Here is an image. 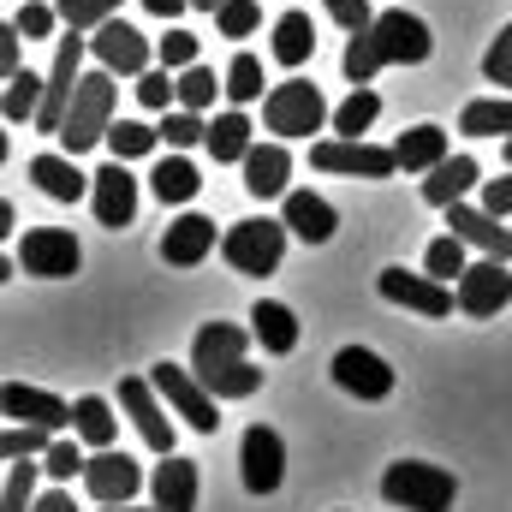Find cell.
<instances>
[{
    "label": "cell",
    "instance_id": "1",
    "mask_svg": "<svg viewBox=\"0 0 512 512\" xmlns=\"http://www.w3.org/2000/svg\"><path fill=\"white\" fill-rule=\"evenodd\" d=\"M429 48H435V36H429L423 18H411V12H376V24L346 42L340 66H346L352 84H370L382 66H423Z\"/></svg>",
    "mask_w": 512,
    "mask_h": 512
},
{
    "label": "cell",
    "instance_id": "2",
    "mask_svg": "<svg viewBox=\"0 0 512 512\" xmlns=\"http://www.w3.org/2000/svg\"><path fill=\"white\" fill-rule=\"evenodd\" d=\"M382 495L399 512H453L459 501V477L429 465V459H393L382 477Z\"/></svg>",
    "mask_w": 512,
    "mask_h": 512
},
{
    "label": "cell",
    "instance_id": "3",
    "mask_svg": "<svg viewBox=\"0 0 512 512\" xmlns=\"http://www.w3.org/2000/svg\"><path fill=\"white\" fill-rule=\"evenodd\" d=\"M114 131V72H84V84H78V96H72V108H66V126H60V143H66V155H84V149H96L102 137Z\"/></svg>",
    "mask_w": 512,
    "mask_h": 512
},
{
    "label": "cell",
    "instance_id": "4",
    "mask_svg": "<svg viewBox=\"0 0 512 512\" xmlns=\"http://www.w3.org/2000/svg\"><path fill=\"white\" fill-rule=\"evenodd\" d=\"M328 120H334V114H328L322 90L304 84V78H286V84H274V90L262 96V126L274 131L280 143H286V137H310V131H322Z\"/></svg>",
    "mask_w": 512,
    "mask_h": 512
},
{
    "label": "cell",
    "instance_id": "5",
    "mask_svg": "<svg viewBox=\"0 0 512 512\" xmlns=\"http://www.w3.org/2000/svg\"><path fill=\"white\" fill-rule=\"evenodd\" d=\"M286 221H268V215H251V221H233L227 233H221V256L239 268V274H274L280 268V256H286Z\"/></svg>",
    "mask_w": 512,
    "mask_h": 512
},
{
    "label": "cell",
    "instance_id": "6",
    "mask_svg": "<svg viewBox=\"0 0 512 512\" xmlns=\"http://www.w3.org/2000/svg\"><path fill=\"white\" fill-rule=\"evenodd\" d=\"M149 382H155V393H161V399H167V405H173V411L197 429V435H215V429H221V411H215L221 399L203 387V376H197V370H179L173 358H161V364L149 370Z\"/></svg>",
    "mask_w": 512,
    "mask_h": 512
},
{
    "label": "cell",
    "instance_id": "7",
    "mask_svg": "<svg viewBox=\"0 0 512 512\" xmlns=\"http://www.w3.org/2000/svg\"><path fill=\"white\" fill-rule=\"evenodd\" d=\"M310 167L346 173V179H393L399 155L382 143H364V137H322V143H310Z\"/></svg>",
    "mask_w": 512,
    "mask_h": 512
},
{
    "label": "cell",
    "instance_id": "8",
    "mask_svg": "<svg viewBox=\"0 0 512 512\" xmlns=\"http://www.w3.org/2000/svg\"><path fill=\"white\" fill-rule=\"evenodd\" d=\"M376 292H382L387 304H399V310H417V316H453V310H459V292H453L447 280L411 274V268H382Z\"/></svg>",
    "mask_w": 512,
    "mask_h": 512
},
{
    "label": "cell",
    "instance_id": "9",
    "mask_svg": "<svg viewBox=\"0 0 512 512\" xmlns=\"http://www.w3.org/2000/svg\"><path fill=\"white\" fill-rule=\"evenodd\" d=\"M90 54H96V66L114 72V78H143L155 48H149L143 30H131L126 18H108L102 30H90Z\"/></svg>",
    "mask_w": 512,
    "mask_h": 512
},
{
    "label": "cell",
    "instance_id": "10",
    "mask_svg": "<svg viewBox=\"0 0 512 512\" xmlns=\"http://www.w3.org/2000/svg\"><path fill=\"white\" fill-rule=\"evenodd\" d=\"M18 262H24V274H36V280H72L78 274V239L66 233V227H30L24 233V245H18Z\"/></svg>",
    "mask_w": 512,
    "mask_h": 512
},
{
    "label": "cell",
    "instance_id": "11",
    "mask_svg": "<svg viewBox=\"0 0 512 512\" xmlns=\"http://www.w3.org/2000/svg\"><path fill=\"white\" fill-rule=\"evenodd\" d=\"M453 292H459V310L465 316H501L512 304V268L501 256H483V262H471L453 280Z\"/></svg>",
    "mask_w": 512,
    "mask_h": 512
},
{
    "label": "cell",
    "instance_id": "12",
    "mask_svg": "<svg viewBox=\"0 0 512 512\" xmlns=\"http://www.w3.org/2000/svg\"><path fill=\"white\" fill-rule=\"evenodd\" d=\"M84 489L102 501V507H126L131 495L143 489V465L120 453V447H96L90 453V465H84Z\"/></svg>",
    "mask_w": 512,
    "mask_h": 512
},
{
    "label": "cell",
    "instance_id": "13",
    "mask_svg": "<svg viewBox=\"0 0 512 512\" xmlns=\"http://www.w3.org/2000/svg\"><path fill=\"white\" fill-rule=\"evenodd\" d=\"M239 465H245V489L251 495H274L280 477H286V441L268 423H251L245 441H239Z\"/></svg>",
    "mask_w": 512,
    "mask_h": 512
},
{
    "label": "cell",
    "instance_id": "14",
    "mask_svg": "<svg viewBox=\"0 0 512 512\" xmlns=\"http://www.w3.org/2000/svg\"><path fill=\"white\" fill-rule=\"evenodd\" d=\"M120 405H126V417L137 423V435H143V447L167 459L179 435H173V423H167V411L155 405V382H149V376H126V382H120Z\"/></svg>",
    "mask_w": 512,
    "mask_h": 512
},
{
    "label": "cell",
    "instance_id": "15",
    "mask_svg": "<svg viewBox=\"0 0 512 512\" xmlns=\"http://www.w3.org/2000/svg\"><path fill=\"white\" fill-rule=\"evenodd\" d=\"M90 203H96V221H102L108 233L131 227V215H137V179H131L126 161H108V167H96Z\"/></svg>",
    "mask_w": 512,
    "mask_h": 512
},
{
    "label": "cell",
    "instance_id": "16",
    "mask_svg": "<svg viewBox=\"0 0 512 512\" xmlns=\"http://www.w3.org/2000/svg\"><path fill=\"white\" fill-rule=\"evenodd\" d=\"M0 411H6V423H36V429H72V405L66 399H54V393H42V387H24V382H6L0 387Z\"/></svg>",
    "mask_w": 512,
    "mask_h": 512
},
{
    "label": "cell",
    "instance_id": "17",
    "mask_svg": "<svg viewBox=\"0 0 512 512\" xmlns=\"http://www.w3.org/2000/svg\"><path fill=\"white\" fill-rule=\"evenodd\" d=\"M334 382L346 387L352 399H387L393 393V370H387L376 352H364V346H346V352H334Z\"/></svg>",
    "mask_w": 512,
    "mask_h": 512
},
{
    "label": "cell",
    "instance_id": "18",
    "mask_svg": "<svg viewBox=\"0 0 512 512\" xmlns=\"http://www.w3.org/2000/svg\"><path fill=\"white\" fill-rule=\"evenodd\" d=\"M239 167H245V191H251L256 203H274V197H286V179H292V149H286L280 137H274V143H256Z\"/></svg>",
    "mask_w": 512,
    "mask_h": 512
},
{
    "label": "cell",
    "instance_id": "19",
    "mask_svg": "<svg viewBox=\"0 0 512 512\" xmlns=\"http://www.w3.org/2000/svg\"><path fill=\"white\" fill-rule=\"evenodd\" d=\"M447 233L453 239H465V245H477L483 256H512V227H501V215H489V209H471V203H453L447 209Z\"/></svg>",
    "mask_w": 512,
    "mask_h": 512
},
{
    "label": "cell",
    "instance_id": "20",
    "mask_svg": "<svg viewBox=\"0 0 512 512\" xmlns=\"http://www.w3.org/2000/svg\"><path fill=\"white\" fill-rule=\"evenodd\" d=\"M245 328L239 322H203L197 328V340H191V370L197 376H215V370H227V364H239L245 358Z\"/></svg>",
    "mask_w": 512,
    "mask_h": 512
},
{
    "label": "cell",
    "instance_id": "21",
    "mask_svg": "<svg viewBox=\"0 0 512 512\" xmlns=\"http://www.w3.org/2000/svg\"><path fill=\"white\" fill-rule=\"evenodd\" d=\"M197 489H203L197 459H179V453H167L155 465V477H149V495H155L161 512H197Z\"/></svg>",
    "mask_w": 512,
    "mask_h": 512
},
{
    "label": "cell",
    "instance_id": "22",
    "mask_svg": "<svg viewBox=\"0 0 512 512\" xmlns=\"http://www.w3.org/2000/svg\"><path fill=\"white\" fill-rule=\"evenodd\" d=\"M280 221H286L304 245H328V239H334V227H340L334 203H322L316 191H286V197H280Z\"/></svg>",
    "mask_w": 512,
    "mask_h": 512
},
{
    "label": "cell",
    "instance_id": "23",
    "mask_svg": "<svg viewBox=\"0 0 512 512\" xmlns=\"http://www.w3.org/2000/svg\"><path fill=\"white\" fill-rule=\"evenodd\" d=\"M209 251H215V221H209V215H179V221L161 233V262H167V268H197Z\"/></svg>",
    "mask_w": 512,
    "mask_h": 512
},
{
    "label": "cell",
    "instance_id": "24",
    "mask_svg": "<svg viewBox=\"0 0 512 512\" xmlns=\"http://www.w3.org/2000/svg\"><path fill=\"white\" fill-rule=\"evenodd\" d=\"M30 179H36L42 197H54V203H78V197L96 185V173H78V155H36V161H30Z\"/></svg>",
    "mask_w": 512,
    "mask_h": 512
},
{
    "label": "cell",
    "instance_id": "25",
    "mask_svg": "<svg viewBox=\"0 0 512 512\" xmlns=\"http://www.w3.org/2000/svg\"><path fill=\"white\" fill-rule=\"evenodd\" d=\"M483 179V167L471 161V155H447L441 167H429V179H423V203H435V209H453V203H465V191Z\"/></svg>",
    "mask_w": 512,
    "mask_h": 512
},
{
    "label": "cell",
    "instance_id": "26",
    "mask_svg": "<svg viewBox=\"0 0 512 512\" xmlns=\"http://www.w3.org/2000/svg\"><path fill=\"white\" fill-rule=\"evenodd\" d=\"M393 155H399V167H405V173H429V167H441L453 149H447V131H441V126H411V131H399Z\"/></svg>",
    "mask_w": 512,
    "mask_h": 512
},
{
    "label": "cell",
    "instance_id": "27",
    "mask_svg": "<svg viewBox=\"0 0 512 512\" xmlns=\"http://www.w3.org/2000/svg\"><path fill=\"white\" fill-rule=\"evenodd\" d=\"M251 334L262 340V352H274V358H286L292 346H298V316L286 310V304H274V298H262L251 310Z\"/></svg>",
    "mask_w": 512,
    "mask_h": 512
},
{
    "label": "cell",
    "instance_id": "28",
    "mask_svg": "<svg viewBox=\"0 0 512 512\" xmlns=\"http://www.w3.org/2000/svg\"><path fill=\"white\" fill-rule=\"evenodd\" d=\"M274 60L280 66H304L310 54H316V24H310V12H280L274 18Z\"/></svg>",
    "mask_w": 512,
    "mask_h": 512
},
{
    "label": "cell",
    "instance_id": "29",
    "mask_svg": "<svg viewBox=\"0 0 512 512\" xmlns=\"http://www.w3.org/2000/svg\"><path fill=\"white\" fill-rule=\"evenodd\" d=\"M72 435L90 441V447H114V441H120V417H114V405L96 399V393L72 399Z\"/></svg>",
    "mask_w": 512,
    "mask_h": 512
},
{
    "label": "cell",
    "instance_id": "30",
    "mask_svg": "<svg viewBox=\"0 0 512 512\" xmlns=\"http://www.w3.org/2000/svg\"><path fill=\"white\" fill-rule=\"evenodd\" d=\"M215 161H245L256 143H251V120H245V108H227V114H215L209 120V143H203Z\"/></svg>",
    "mask_w": 512,
    "mask_h": 512
},
{
    "label": "cell",
    "instance_id": "31",
    "mask_svg": "<svg viewBox=\"0 0 512 512\" xmlns=\"http://www.w3.org/2000/svg\"><path fill=\"white\" fill-rule=\"evenodd\" d=\"M149 185H155V197L161 203H191L197 191H203V179H197V167L173 149V155H161L155 161V173H149Z\"/></svg>",
    "mask_w": 512,
    "mask_h": 512
},
{
    "label": "cell",
    "instance_id": "32",
    "mask_svg": "<svg viewBox=\"0 0 512 512\" xmlns=\"http://www.w3.org/2000/svg\"><path fill=\"white\" fill-rule=\"evenodd\" d=\"M42 90H48V78H36V72H12V78H6V102H0L6 126H36V114H42Z\"/></svg>",
    "mask_w": 512,
    "mask_h": 512
},
{
    "label": "cell",
    "instance_id": "33",
    "mask_svg": "<svg viewBox=\"0 0 512 512\" xmlns=\"http://www.w3.org/2000/svg\"><path fill=\"white\" fill-rule=\"evenodd\" d=\"M376 114H382V96L370 84H352V96L334 108V131L340 137H364V131L376 126Z\"/></svg>",
    "mask_w": 512,
    "mask_h": 512
},
{
    "label": "cell",
    "instance_id": "34",
    "mask_svg": "<svg viewBox=\"0 0 512 512\" xmlns=\"http://www.w3.org/2000/svg\"><path fill=\"white\" fill-rule=\"evenodd\" d=\"M459 131H471V137H512V96H495V102H471L465 114H459Z\"/></svg>",
    "mask_w": 512,
    "mask_h": 512
},
{
    "label": "cell",
    "instance_id": "35",
    "mask_svg": "<svg viewBox=\"0 0 512 512\" xmlns=\"http://www.w3.org/2000/svg\"><path fill=\"white\" fill-rule=\"evenodd\" d=\"M155 143H161V131L143 120H114V131H108L114 161H143V155H155Z\"/></svg>",
    "mask_w": 512,
    "mask_h": 512
},
{
    "label": "cell",
    "instance_id": "36",
    "mask_svg": "<svg viewBox=\"0 0 512 512\" xmlns=\"http://www.w3.org/2000/svg\"><path fill=\"white\" fill-rule=\"evenodd\" d=\"M48 447H54V429H36V423H6V435H0V459H6V465L36 459V453H48Z\"/></svg>",
    "mask_w": 512,
    "mask_h": 512
},
{
    "label": "cell",
    "instance_id": "37",
    "mask_svg": "<svg viewBox=\"0 0 512 512\" xmlns=\"http://www.w3.org/2000/svg\"><path fill=\"white\" fill-rule=\"evenodd\" d=\"M36 471H42V465H30V459L6 465V483H0V512H30V507H36Z\"/></svg>",
    "mask_w": 512,
    "mask_h": 512
},
{
    "label": "cell",
    "instance_id": "38",
    "mask_svg": "<svg viewBox=\"0 0 512 512\" xmlns=\"http://www.w3.org/2000/svg\"><path fill=\"white\" fill-rule=\"evenodd\" d=\"M54 12H60V24H66V30H78V36H84V30H102V24L120 12V0H54Z\"/></svg>",
    "mask_w": 512,
    "mask_h": 512
},
{
    "label": "cell",
    "instance_id": "39",
    "mask_svg": "<svg viewBox=\"0 0 512 512\" xmlns=\"http://www.w3.org/2000/svg\"><path fill=\"white\" fill-rule=\"evenodd\" d=\"M423 268H429L435 280H447V286H453V280L471 268V262H465V239H453V233L429 239V251H423Z\"/></svg>",
    "mask_w": 512,
    "mask_h": 512
},
{
    "label": "cell",
    "instance_id": "40",
    "mask_svg": "<svg viewBox=\"0 0 512 512\" xmlns=\"http://www.w3.org/2000/svg\"><path fill=\"white\" fill-rule=\"evenodd\" d=\"M256 96H262V60L256 54H233V66H227V102L251 108Z\"/></svg>",
    "mask_w": 512,
    "mask_h": 512
},
{
    "label": "cell",
    "instance_id": "41",
    "mask_svg": "<svg viewBox=\"0 0 512 512\" xmlns=\"http://www.w3.org/2000/svg\"><path fill=\"white\" fill-rule=\"evenodd\" d=\"M84 465H90V459H84V447H78L72 435H54V447L42 453V471H48L54 483H72V477H84Z\"/></svg>",
    "mask_w": 512,
    "mask_h": 512
},
{
    "label": "cell",
    "instance_id": "42",
    "mask_svg": "<svg viewBox=\"0 0 512 512\" xmlns=\"http://www.w3.org/2000/svg\"><path fill=\"white\" fill-rule=\"evenodd\" d=\"M215 90H227V84H215V72H209V66H185V72H179V108L203 114V108L215 102Z\"/></svg>",
    "mask_w": 512,
    "mask_h": 512
},
{
    "label": "cell",
    "instance_id": "43",
    "mask_svg": "<svg viewBox=\"0 0 512 512\" xmlns=\"http://www.w3.org/2000/svg\"><path fill=\"white\" fill-rule=\"evenodd\" d=\"M161 143H173V149H191V143H209V126H203V114H191V108H179V114H167L161 120Z\"/></svg>",
    "mask_w": 512,
    "mask_h": 512
},
{
    "label": "cell",
    "instance_id": "44",
    "mask_svg": "<svg viewBox=\"0 0 512 512\" xmlns=\"http://www.w3.org/2000/svg\"><path fill=\"white\" fill-rule=\"evenodd\" d=\"M256 24H262V6H256V0H227V6L215 12V30L233 36V42H239V36H256Z\"/></svg>",
    "mask_w": 512,
    "mask_h": 512
},
{
    "label": "cell",
    "instance_id": "45",
    "mask_svg": "<svg viewBox=\"0 0 512 512\" xmlns=\"http://www.w3.org/2000/svg\"><path fill=\"white\" fill-rule=\"evenodd\" d=\"M155 60H161L167 72H185V66H197V36H191V30H167V36L155 42Z\"/></svg>",
    "mask_w": 512,
    "mask_h": 512
},
{
    "label": "cell",
    "instance_id": "46",
    "mask_svg": "<svg viewBox=\"0 0 512 512\" xmlns=\"http://www.w3.org/2000/svg\"><path fill=\"white\" fill-rule=\"evenodd\" d=\"M483 78L501 84V90L512 96V24H501V36L489 42V54H483Z\"/></svg>",
    "mask_w": 512,
    "mask_h": 512
},
{
    "label": "cell",
    "instance_id": "47",
    "mask_svg": "<svg viewBox=\"0 0 512 512\" xmlns=\"http://www.w3.org/2000/svg\"><path fill=\"white\" fill-rule=\"evenodd\" d=\"M137 102L161 114L167 102H179V78H167V66H155V72H143V78H137Z\"/></svg>",
    "mask_w": 512,
    "mask_h": 512
},
{
    "label": "cell",
    "instance_id": "48",
    "mask_svg": "<svg viewBox=\"0 0 512 512\" xmlns=\"http://www.w3.org/2000/svg\"><path fill=\"white\" fill-rule=\"evenodd\" d=\"M12 24L24 30V42H42V36H54V24H60V12H54V6H42V0H24Z\"/></svg>",
    "mask_w": 512,
    "mask_h": 512
},
{
    "label": "cell",
    "instance_id": "49",
    "mask_svg": "<svg viewBox=\"0 0 512 512\" xmlns=\"http://www.w3.org/2000/svg\"><path fill=\"white\" fill-rule=\"evenodd\" d=\"M322 6H328V18H334L340 30H352V36L376 24V12H370V0H322Z\"/></svg>",
    "mask_w": 512,
    "mask_h": 512
},
{
    "label": "cell",
    "instance_id": "50",
    "mask_svg": "<svg viewBox=\"0 0 512 512\" xmlns=\"http://www.w3.org/2000/svg\"><path fill=\"white\" fill-rule=\"evenodd\" d=\"M483 209H489V215H501V221L512 215V173H507V179H483Z\"/></svg>",
    "mask_w": 512,
    "mask_h": 512
},
{
    "label": "cell",
    "instance_id": "51",
    "mask_svg": "<svg viewBox=\"0 0 512 512\" xmlns=\"http://www.w3.org/2000/svg\"><path fill=\"white\" fill-rule=\"evenodd\" d=\"M18 42H24V30H18V24H0V72H6V78L24 72V66H18Z\"/></svg>",
    "mask_w": 512,
    "mask_h": 512
},
{
    "label": "cell",
    "instance_id": "52",
    "mask_svg": "<svg viewBox=\"0 0 512 512\" xmlns=\"http://www.w3.org/2000/svg\"><path fill=\"white\" fill-rule=\"evenodd\" d=\"M30 512H78V501H72V489H48V495H36Z\"/></svg>",
    "mask_w": 512,
    "mask_h": 512
},
{
    "label": "cell",
    "instance_id": "53",
    "mask_svg": "<svg viewBox=\"0 0 512 512\" xmlns=\"http://www.w3.org/2000/svg\"><path fill=\"white\" fill-rule=\"evenodd\" d=\"M143 6H149V12H155V18H179V12H185V6H191V0H143Z\"/></svg>",
    "mask_w": 512,
    "mask_h": 512
},
{
    "label": "cell",
    "instance_id": "54",
    "mask_svg": "<svg viewBox=\"0 0 512 512\" xmlns=\"http://www.w3.org/2000/svg\"><path fill=\"white\" fill-rule=\"evenodd\" d=\"M191 6H197V12H221L227 0H191Z\"/></svg>",
    "mask_w": 512,
    "mask_h": 512
},
{
    "label": "cell",
    "instance_id": "55",
    "mask_svg": "<svg viewBox=\"0 0 512 512\" xmlns=\"http://www.w3.org/2000/svg\"><path fill=\"white\" fill-rule=\"evenodd\" d=\"M108 512H161V507H131V501H126V507H108Z\"/></svg>",
    "mask_w": 512,
    "mask_h": 512
},
{
    "label": "cell",
    "instance_id": "56",
    "mask_svg": "<svg viewBox=\"0 0 512 512\" xmlns=\"http://www.w3.org/2000/svg\"><path fill=\"white\" fill-rule=\"evenodd\" d=\"M507 167H512V137H507Z\"/></svg>",
    "mask_w": 512,
    "mask_h": 512
}]
</instances>
